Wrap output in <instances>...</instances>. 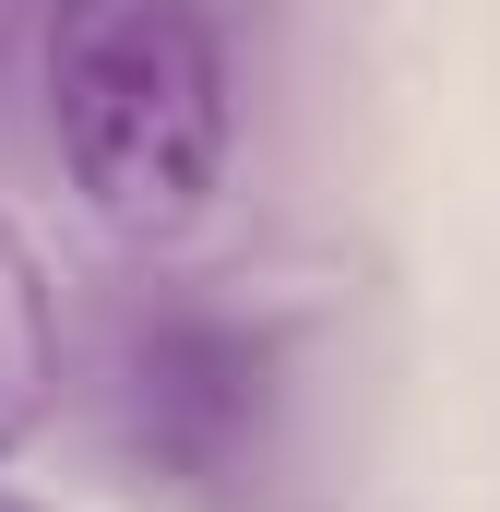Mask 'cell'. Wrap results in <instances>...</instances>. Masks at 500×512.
Segmentation results:
<instances>
[{"label": "cell", "mask_w": 500, "mask_h": 512, "mask_svg": "<svg viewBox=\"0 0 500 512\" xmlns=\"http://www.w3.org/2000/svg\"><path fill=\"white\" fill-rule=\"evenodd\" d=\"M48 131L108 239H191L227 191V36L203 0H60L48 12Z\"/></svg>", "instance_id": "1"}, {"label": "cell", "mask_w": 500, "mask_h": 512, "mask_svg": "<svg viewBox=\"0 0 500 512\" xmlns=\"http://www.w3.org/2000/svg\"><path fill=\"white\" fill-rule=\"evenodd\" d=\"M96 429L155 501H250L286 441V334L203 286H143L108 310L96 346Z\"/></svg>", "instance_id": "2"}, {"label": "cell", "mask_w": 500, "mask_h": 512, "mask_svg": "<svg viewBox=\"0 0 500 512\" xmlns=\"http://www.w3.org/2000/svg\"><path fill=\"white\" fill-rule=\"evenodd\" d=\"M60 405V298H48V262L0 227V453H24Z\"/></svg>", "instance_id": "3"}, {"label": "cell", "mask_w": 500, "mask_h": 512, "mask_svg": "<svg viewBox=\"0 0 500 512\" xmlns=\"http://www.w3.org/2000/svg\"><path fill=\"white\" fill-rule=\"evenodd\" d=\"M0 512H36V501H24V489H0Z\"/></svg>", "instance_id": "4"}]
</instances>
